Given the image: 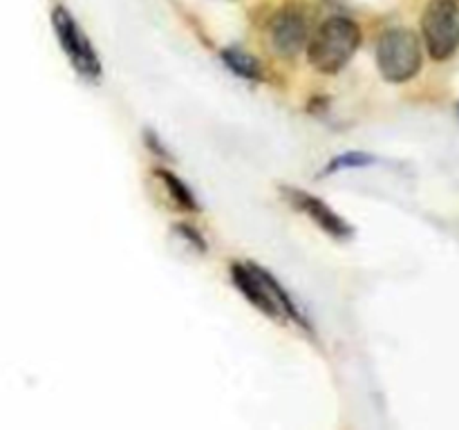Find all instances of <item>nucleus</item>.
<instances>
[{
  "instance_id": "f257e3e1",
  "label": "nucleus",
  "mask_w": 459,
  "mask_h": 430,
  "mask_svg": "<svg viewBox=\"0 0 459 430\" xmlns=\"http://www.w3.org/2000/svg\"><path fill=\"white\" fill-rule=\"evenodd\" d=\"M361 43V30L354 21L332 16L318 27L309 43V63L323 74H336L350 63Z\"/></svg>"
},
{
  "instance_id": "f03ea898",
  "label": "nucleus",
  "mask_w": 459,
  "mask_h": 430,
  "mask_svg": "<svg viewBox=\"0 0 459 430\" xmlns=\"http://www.w3.org/2000/svg\"><path fill=\"white\" fill-rule=\"evenodd\" d=\"M231 276L233 282L238 285V289H240L260 312H264L272 318H278V321H287V318L303 321L299 309H296V305L291 303V298L285 294V289L278 285L276 278H273L272 273L255 267V264H233Z\"/></svg>"
},
{
  "instance_id": "7ed1b4c3",
  "label": "nucleus",
  "mask_w": 459,
  "mask_h": 430,
  "mask_svg": "<svg viewBox=\"0 0 459 430\" xmlns=\"http://www.w3.org/2000/svg\"><path fill=\"white\" fill-rule=\"evenodd\" d=\"M377 63L385 81L403 83L412 79L421 67V45L415 31L403 27L385 31L377 45Z\"/></svg>"
},
{
  "instance_id": "20e7f679",
  "label": "nucleus",
  "mask_w": 459,
  "mask_h": 430,
  "mask_svg": "<svg viewBox=\"0 0 459 430\" xmlns=\"http://www.w3.org/2000/svg\"><path fill=\"white\" fill-rule=\"evenodd\" d=\"M426 49L435 61H444L459 43V7L455 0H430L421 16Z\"/></svg>"
},
{
  "instance_id": "39448f33",
  "label": "nucleus",
  "mask_w": 459,
  "mask_h": 430,
  "mask_svg": "<svg viewBox=\"0 0 459 430\" xmlns=\"http://www.w3.org/2000/svg\"><path fill=\"white\" fill-rule=\"evenodd\" d=\"M52 18H54V30H56L58 40H61L63 49H65L72 65H74L83 76L97 79V76L101 74V63H99L92 45L88 43V39H85L83 31L79 30L74 18L70 16V12L63 7H56L54 9Z\"/></svg>"
},
{
  "instance_id": "423d86ee",
  "label": "nucleus",
  "mask_w": 459,
  "mask_h": 430,
  "mask_svg": "<svg viewBox=\"0 0 459 430\" xmlns=\"http://www.w3.org/2000/svg\"><path fill=\"white\" fill-rule=\"evenodd\" d=\"M307 39L303 13L296 9H282L272 21V43L281 56H296Z\"/></svg>"
},
{
  "instance_id": "0eeeda50",
  "label": "nucleus",
  "mask_w": 459,
  "mask_h": 430,
  "mask_svg": "<svg viewBox=\"0 0 459 430\" xmlns=\"http://www.w3.org/2000/svg\"><path fill=\"white\" fill-rule=\"evenodd\" d=\"M287 200L294 202L296 209H300L303 213H307L323 231H327L330 236L334 237H350L352 236V228L345 219H341L325 202H321L318 197L309 195V193L299 191V188H285Z\"/></svg>"
},
{
  "instance_id": "6e6552de",
  "label": "nucleus",
  "mask_w": 459,
  "mask_h": 430,
  "mask_svg": "<svg viewBox=\"0 0 459 430\" xmlns=\"http://www.w3.org/2000/svg\"><path fill=\"white\" fill-rule=\"evenodd\" d=\"M222 56L236 74L245 76V79H258L260 76V65L251 54L238 52V49H224Z\"/></svg>"
},
{
  "instance_id": "1a4fd4ad",
  "label": "nucleus",
  "mask_w": 459,
  "mask_h": 430,
  "mask_svg": "<svg viewBox=\"0 0 459 430\" xmlns=\"http://www.w3.org/2000/svg\"><path fill=\"white\" fill-rule=\"evenodd\" d=\"M157 175H160V177L164 179V184H166V186H169L170 195H173L175 200H178L179 204L184 206V209H191V211H195V209H197L195 197L191 195V191H188V188L184 186V184L179 182L178 177H175V175L166 173V170H157Z\"/></svg>"
},
{
  "instance_id": "9d476101",
  "label": "nucleus",
  "mask_w": 459,
  "mask_h": 430,
  "mask_svg": "<svg viewBox=\"0 0 459 430\" xmlns=\"http://www.w3.org/2000/svg\"><path fill=\"white\" fill-rule=\"evenodd\" d=\"M375 161V157L366 155V152H348V155H341L336 159H332V164L327 166L325 173H334V170L352 168V166H368Z\"/></svg>"
}]
</instances>
